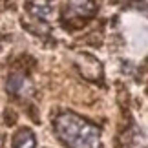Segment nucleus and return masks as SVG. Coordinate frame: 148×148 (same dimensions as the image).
Wrapping results in <instances>:
<instances>
[{"label": "nucleus", "mask_w": 148, "mask_h": 148, "mask_svg": "<svg viewBox=\"0 0 148 148\" xmlns=\"http://www.w3.org/2000/svg\"><path fill=\"white\" fill-rule=\"evenodd\" d=\"M35 145H37L35 135L27 128L18 130L13 137V148H35Z\"/></svg>", "instance_id": "4"}, {"label": "nucleus", "mask_w": 148, "mask_h": 148, "mask_svg": "<svg viewBox=\"0 0 148 148\" xmlns=\"http://www.w3.org/2000/svg\"><path fill=\"white\" fill-rule=\"evenodd\" d=\"M95 4L93 0H68L66 2V18H73V16H90L95 13Z\"/></svg>", "instance_id": "2"}, {"label": "nucleus", "mask_w": 148, "mask_h": 148, "mask_svg": "<svg viewBox=\"0 0 148 148\" xmlns=\"http://www.w3.org/2000/svg\"><path fill=\"white\" fill-rule=\"evenodd\" d=\"M27 90H29V82L24 75L20 73H13L9 79H8V92L13 93V95H24Z\"/></svg>", "instance_id": "3"}, {"label": "nucleus", "mask_w": 148, "mask_h": 148, "mask_svg": "<svg viewBox=\"0 0 148 148\" xmlns=\"http://www.w3.org/2000/svg\"><path fill=\"white\" fill-rule=\"evenodd\" d=\"M55 132L70 148H101V130L71 112L57 117Z\"/></svg>", "instance_id": "1"}, {"label": "nucleus", "mask_w": 148, "mask_h": 148, "mask_svg": "<svg viewBox=\"0 0 148 148\" xmlns=\"http://www.w3.org/2000/svg\"><path fill=\"white\" fill-rule=\"evenodd\" d=\"M29 9H31V13L35 16H38V18H46V16H49V13H51V8L46 5V4H33Z\"/></svg>", "instance_id": "5"}]
</instances>
